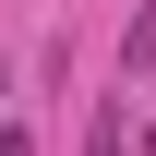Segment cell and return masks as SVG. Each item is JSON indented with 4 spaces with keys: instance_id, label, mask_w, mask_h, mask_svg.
Here are the masks:
<instances>
[{
    "instance_id": "7a4b0ae2",
    "label": "cell",
    "mask_w": 156,
    "mask_h": 156,
    "mask_svg": "<svg viewBox=\"0 0 156 156\" xmlns=\"http://www.w3.org/2000/svg\"><path fill=\"white\" fill-rule=\"evenodd\" d=\"M84 156H120V96L96 108V132H84Z\"/></svg>"
},
{
    "instance_id": "6da1fadb",
    "label": "cell",
    "mask_w": 156,
    "mask_h": 156,
    "mask_svg": "<svg viewBox=\"0 0 156 156\" xmlns=\"http://www.w3.org/2000/svg\"><path fill=\"white\" fill-rule=\"evenodd\" d=\"M120 72H156V12H132V36H120Z\"/></svg>"
},
{
    "instance_id": "3957f363",
    "label": "cell",
    "mask_w": 156,
    "mask_h": 156,
    "mask_svg": "<svg viewBox=\"0 0 156 156\" xmlns=\"http://www.w3.org/2000/svg\"><path fill=\"white\" fill-rule=\"evenodd\" d=\"M0 96H12V72H0Z\"/></svg>"
}]
</instances>
